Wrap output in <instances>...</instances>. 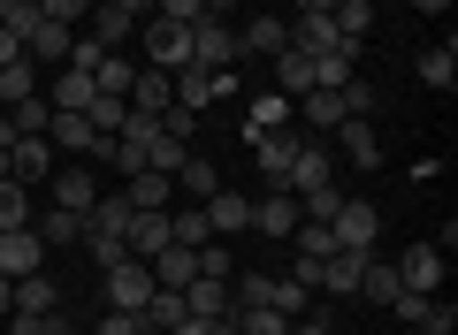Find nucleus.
<instances>
[{"label":"nucleus","mask_w":458,"mask_h":335,"mask_svg":"<svg viewBox=\"0 0 458 335\" xmlns=\"http://www.w3.org/2000/svg\"><path fill=\"white\" fill-rule=\"evenodd\" d=\"M252 160H260V191H291V160L298 145H306V130H260V138H245Z\"/></svg>","instance_id":"1"},{"label":"nucleus","mask_w":458,"mask_h":335,"mask_svg":"<svg viewBox=\"0 0 458 335\" xmlns=\"http://www.w3.org/2000/svg\"><path fill=\"white\" fill-rule=\"evenodd\" d=\"M138 46H146V69H168V77L191 62V31L168 23V16H146V23H138Z\"/></svg>","instance_id":"2"},{"label":"nucleus","mask_w":458,"mask_h":335,"mask_svg":"<svg viewBox=\"0 0 458 335\" xmlns=\"http://www.w3.org/2000/svg\"><path fill=\"white\" fill-rule=\"evenodd\" d=\"M99 289H107V313H146V297H153L161 282H153L146 259H123V267L99 274Z\"/></svg>","instance_id":"3"},{"label":"nucleus","mask_w":458,"mask_h":335,"mask_svg":"<svg viewBox=\"0 0 458 335\" xmlns=\"http://www.w3.org/2000/svg\"><path fill=\"white\" fill-rule=\"evenodd\" d=\"M328 229H336V252H375L382 244V214L367 206V198H344V206L328 214Z\"/></svg>","instance_id":"4"},{"label":"nucleus","mask_w":458,"mask_h":335,"mask_svg":"<svg viewBox=\"0 0 458 335\" xmlns=\"http://www.w3.org/2000/svg\"><path fill=\"white\" fill-rule=\"evenodd\" d=\"M245 54H237V31H229L222 16H199L191 23V69H237Z\"/></svg>","instance_id":"5"},{"label":"nucleus","mask_w":458,"mask_h":335,"mask_svg":"<svg viewBox=\"0 0 458 335\" xmlns=\"http://www.w3.org/2000/svg\"><path fill=\"white\" fill-rule=\"evenodd\" d=\"M47 267V244H38V229H0V274L8 282H23V274Z\"/></svg>","instance_id":"6"},{"label":"nucleus","mask_w":458,"mask_h":335,"mask_svg":"<svg viewBox=\"0 0 458 335\" xmlns=\"http://www.w3.org/2000/svg\"><path fill=\"white\" fill-rule=\"evenodd\" d=\"M54 206H69V214H92V198H99V183H92V168L84 160H54Z\"/></svg>","instance_id":"7"},{"label":"nucleus","mask_w":458,"mask_h":335,"mask_svg":"<svg viewBox=\"0 0 458 335\" xmlns=\"http://www.w3.org/2000/svg\"><path fill=\"white\" fill-rule=\"evenodd\" d=\"M390 267H397V289H420V297L443 289V252H436V244H412V252L390 259Z\"/></svg>","instance_id":"8"},{"label":"nucleus","mask_w":458,"mask_h":335,"mask_svg":"<svg viewBox=\"0 0 458 335\" xmlns=\"http://www.w3.org/2000/svg\"><path fill=\"white\" fill-rule=\"evenodd\" d=\"M123 244H131V259H153L161 244H176V237H168V214H161V206H131V229H123Z\"/></svg>","instance_id":"9"},{"label":"nucleus","mask_w":458,"mask_h":335,"mask_svg":"<svg viewBox=\"0 0 458 335\" xmlns=\"http://www.w3.org/2000/svg\"><path fill=\"white\" fill-rule=\"evenodd\" d=\"M328 138L344 145V160H352V168H382V138H375V122H367V114H352V122H336Z\"/></svg>","instance_id":"10"},{"label":"nucleus","mask_w":458,"mask_h":335,"mask_svg":"<svg viewBox=\"0 0 458 335\" xmlns=\"http://www.w3.org/2000/svg\"><path fill=\"white\" fill-rule=\"evenodd\" d=\"M199 214H207L214 237H237V229H252V198H245V191H214V198H199Z\"/></svg>","instance_id":"11"},{"label":"nucleus","mask_w":458,"mask_h":335,"mask_svg":"<svg viewBox=\"0 0 458 335\" xmlns=\"http://www.w3.org/2000/svg\"><path fill=\"white\" fill-rule=\"evenodd\" d=\"M298 222H306V214H298L291 191H260V198H252V229H260V237H291Z\"/></svg>","instance_id":"12"},{"label":"nucleus","mask_w":458,"mask_h":335,"mask_svg":"<svg viewBox=\"0 0 458 335\" xmlns=\"http://www.w3.org/2000/svg\"><path fill=\"white\" fill-rule=\"evenodd\" d=\"M84 38H99V46H131L138 38V16L123 8V0H92V31Z\"/></svg>","instance_id":"13"},{"label":"nucleus","mask_w":458,"mask_h":335,"mask_svg":"<svg viewBox=\"0 0 458 335\" xmlns=\"http://www.w3.org/2000/svg\"><path fill=\"white\" fill-rule=\"evenodd\" d=\"M54 160H62V153H54L47 138H16V145H8V176H16V183H38V176H54Z\"/></svg>","instance_id":"14"},{"label":"nucleus","mask_w":458,"mask_h":335,"mask_svg":"<svg viewBox=\"0 0 458 335\" xmlns=\"http://www.w3.org/2000/svg\"><path fill=\"white\" fill-rule=\"evenodd\" d=\"M161 107H176L168 69H138V77H131V114H153V122H161Z\"/></svg>","instance_id":"15"},{"label":"nucleus","mask_w":458,"mask_h":335,"mask_svg":"<svg viewBox=\"0 0 458 335\" xmlns=\"http://www.w3.org/2000/svg\"><path fill=\"white\" fill-rule=\"evenodd\" d=\"M146 267H153V282H161V289H183V282L199 274V244H161Z\"/></svg>","instance_id":"16"},{"label":"nucleus","mask_w":458,"mask_h":335,"mask_svg":"<svg viewBox=\"0 0 458 335\" xmlns=\"http://www.w3.org/2000/svg\"><path fill=\"white\" fill-rule=\"evenodd\" d=\"M183 313H191V320H229V282L191 274V282H183Z\"/></svg>","instance_id":"17"},{"label":"nucleus","mask_w":458,"mask_h":335,"mask_svg":"<svg viewBox=\"0 0 458 335\" xmlns=\"http://www.w3.org/2000/svg\"><path fill=\"white\" fill-rule=\"evenodd\" d=\"M360 267H367V252H328L313 289H328V297H360Z\"/></svg>","instance_id":"18"},{"label":"nucleus","mask_w":458,"mask_h":335,"mask_svg":"<svg viewBox=\"0 0 458 335\" xmlns=\"http://www.w3.org/2000/svg\"><path fill=\"white\" fill-rule=\"evenodd\" d=\"M283 46H291V23L283 16H252L245 31H237V54H267V62H276Z\"/></svg>","instance_id":"19"},{"label":"nucleus","mask_w":458,"mask_h":335,"mask_svg":"<svg viewBox=\"0 0 458 335\" xmlns=\"http://www.w3.org/2000/svg\"><path fill=\"white\" fill-rule=\"evenodd\" d=\"M328 23H336L344 46H367V38H375V0H336V8H328Z\"/></svg>","instance_id":"20"},{"label":"nucleus","mask_w":458,"mask_h":335,"mask_svg":"<svg viewBox=\"0 0 458 335\" xmlns=\"http://www.w3.org/2000/svg\"><path fill=\"white\" fill-rule=\"evenodd\" d=\"M123 198H131V206H176V176H161V168H131V191H123Z\"/></svg>","instance_id":"21"},{"label":"nucleus","mask_w":458,"mask_h":335,"mask_svg":"<svg viewBox=\"0 0 458 335\" xmlns=\"http://www.w3.org/2000/svg\"><path fill=\"white\" fill-rule=\"evenodd\" d=\"M92 99H99V84H92V69H69L62 62V77H54V92H47V107H92Z\"/></svg>","instance_id":"22"},{"label":"nucleus","mask_w":458,"mask_h":335,"mask_svg":"<svg viewBox=\"0 0 458 335\" xmlns=\"http://www.w3.org/2000/svg\"><path fill=\"white\" fill-rule=\"evenodd\" d=\"M276 92H283V99H306V92H313V54H298V46L276 54Z\"/></svg>","instance_id":"23"},{"label":"nucleus","mask_w":458,"mask_h":335,"mask_svg":"<svg viewBox=\"0 0 458 335\" xmlns=\"http://www.w3.org/2000/svg\"><path fill=\"white\" fill-rule=\"evenodd\" d=\"M138 320H146V335H176L183 320H191V313H183V289H153Z\"/></svg>","instance_id":"24"},{"label":"nucleus","mask_w":458,"mask_h":335,"mask_svg":"<svg viewBox=\"0 0 458 335\" xmlns=\"http://www.w3.org/2000/svg\"><path fill=\"white\" fill-rule=\"evenodd\" d=\"M16 313H62V282H54L47 267L23 274V282H16Z\"/></svg>","instance_id":"25"},{"label":"nucleus","mask_w":458,"mask_h":335,"mask_svg":"<svg viewBox=\"0 0 458 335\" xmlns=\"http://www.w3.org/2000/svg\"><path fill=\"white\" fill-rule=\"evenodd\" d=\"M298 122H306L313 138H328V130L352 122V114H344V99H336V92H306V99H298Z\"/></svg>","instance_id":"26"},{"label":"nucleus","mask_w":458,"mask_h":335,"mask_svg":"<svg viewBox=\"0 0 458 335\" xmlns=\"http://www.w3.org/2000/svg\"><path fill=\"white\" fill-rule=\"evenodd\" d=\"M291 114H298V99L260 92V99H252V114H245V138H260V130H291Z\"/></svg>","instance_id":"27"},{"label":"nucleus","mask_w":458,"mask_h":335,"mask_svg":"<svg viewBox=\"0 0 458 335\" xmlns=\"http://www.w3.org/2000/svg\"><path fill=\"white\" fill-rule=\"evenodd\" d=\"M38 244H47V252H62V244H84V214H69V206H54V214H38Z\"/></svg>","instance_id":"28"},{"label":"nucleus","mask_w":458,"mask_h":335,"mask_svg":"<svg viewBox=\"0 0 458 335\" xmlns=\"http://www.w3.org/2000/svg\"><path fill=\"white\" fill-rule=\"evenodd\" d=\"M291 46H298V54H336V46H344L336 23H328V8H321V16H298V23H291Z\"/></svg>","instance_id":"29"},{"label":"nucleus","mask_w":458,"mask_h":335,"mask_svg":"<svg viewBox=\"0 0 458 335\" xmlns=\"http://www.w3.org/2000/svg\"><path fill=\"white\" fill-rule=\"evenodd\" d=\"M360 297H367V305H390V297H397V267H390L382 252H367V267H360Z\"/></svg>","instance_id":"30"},{"label":"nucleus","mask_w":458,"mask_h":335,"mask_svg":"<svg viewBox=\"0 0 458 335\" xmlns=\"http://www.w3.org/2000/svg\"><path fill=\"white\" fill-rule=\"evenodd\" d=\"M229 320H237V335H291V320L276 305H229Z\"/></svg>","instance_id":"31"},{"label":"nucleus","mask_w":458,"mask_h":335,"mask_svg":"<svg viewBox=\"0 0 458 335\" xmlns=\"http://www.w3.org/2000/svg\"><path fill=\"white\" fill-rule=\"evenodd\" d=\"M176 191L199 206V198H214V191H222V176H214V168H207L199 153H183V168H176Z\"/></svg>","instance_id":"32"},{"label":"nucleus","mask_w":458,"mask_h":335,"mask_svg":"<svg viewBox=\"0 0 458 335\" xmlns=\"http://www.w3.org/2000/svg\"><path fill=\"white\" fill-rule=\"evenodd\" d=\"M168 84H176V107H191V114H199V107L214 99V69H191V62H183V69H176Z\"/></svg>","instance_id":"33"},{"label":"nucleus","mask_w":458,"mask_h":335,"mask_svg":"<svg viewBox=\"0 0 458 335\" xmlns=\"http://www.w3.org/2000/svg\"><path fill=\"white\" fill-rule=\"evenodd\" d=\"M420 84H428V92H451V84H458V46H428L420 54Z\"/></svg>","instance_id":"34"},{"label":"nucleus","mask_w":458,"mask_h":335,"mask_svg":"<svg viewBox=\"0 0 458 335\" xmlns=\"http://www.w3.org/2000/svg\"><path fill=\"white\" fill-rule=\"evenodd\" d=\"M0 229H31V183L0 176Z\"/></svg>","instance_id":"35"},{"label":"nucleus","mask_w":458,"mask_h":335,"mask_svg":"<svg viewBox=\"0 0 458 335\" xmlns=\"http://www.w3.org/2000/svg\"><path fill=\"white\" fill-rule=\"evenodd\" d=\"M84 229H99V237H123V229H131V198H123V191H114V198H92Z\"/></svg>","instance_id":"36"},{"label":"nucleus","mask_w":458,"mask_h":335,"mask_svg":"<svg viewBox=\"0 0 458 335\" xmlns=\"http://www.w3.org/2000/svg\"><path fill=\"white\" fill-rule=\"evenodd\" d=\"M131 77H138V69L123 62V54H99V62H92V84H99L107 99H131Z\"/></svg>","instance_id":"37"},{"label":"nucleus","mask_w":458,"mask_h":335,"mask_svg":"<svg viewBox=\"0 0 458 335\" xmlns=\"http://www.w3.org/2000/svg\"><path fill=\"white\" fill-rule=\"evenodd\" d=\"M31 92H38V62H31V54H16V62L0 69V99L16 107V99H31Z\"/></svg>","instance_id":"38"},{"label":"nucleus","mask_w":458,"mask_h":335,"mask_svg":"<svg viewBox=\"0 0 458 335\" xmlns=\"http://www.w3.org/2000/svg\"><path fill=\"white\" fill-rule=\"evenodd\" d=\"M47 114H54V107L31 92V99H16V107H8V130H16V138H47Z\"/></svg>","instance_id":"39"},{"label":"nucleus","mask_w":458,"mask_h":335,"mask_svg":"<svg viewBox=\"0 0 458 335\" xmlns=\"http://www.w3.org/2000/svg\"><path fill=\"white\" fill-rule=\"evenodd\" d=\"M168 237H176V244H214V229H207L199 206H168Z\"/></svg>","instance_id":"40"},{"label":"nucleus","mask_w":458,"mask_h":335,"mask_svg":"<svg viewBox=\"0 0 458 335\" xmlns=\"http://www.w3.org/2000/svg\"><path fill=\"white\" fill-rule=\"evenodd\" d=\"M84 252H92V267L107 274V267H123V259H131V244H123V237H99V229H84Z\"/></svg>","instance_id":"41"},{"label":"nucleus","mask_w":458,"mask_h":335,"mask_svg":"<svg viewBox=\"0 0 458 335\" xmlns=\"http://www.w3.org/2000/svg\"><path fill=\"white\" fill-rule=\"evenodd\" d=\"M291 237H298V252H306V259H328V252H336V229H328V222H298Z\"/></svg>","instance_id":"42"},{"label":"nucleus","mask_w":458,"mask_h":335,"mask_svg":"<svg viewBox=\"0 0 458 335\" xmlns=\"http://www.w3.org/2000/svg\"><path fill=\"white\" fill-rule=\"evenodd\" d=\"M183 153H191L183 138H153V145H146V168H161V176H176V168H183Z\"/></svg>","instance_id":"43"},{"label":"nucleus","mask_w":458,"mask_h":335,"mask_svg":"<svg viewBox=\"0 0 458 335\" xmlns=\"http://www.w3.org/2000/svg\"><path fill=\"white\" fill-rule=\"evenodd\" d=\"M390 313L405 320V328H420V320L436 313V297H420V289H397V297H390Z\"/></svg>","instance_id":"44"},{"label":"nucleus","mask_w":458,"mask_h":335,"mask_svg":"<svg viewBox=\"0 0 458 335\" xmlns=\"http://www.w3.org/2000/svg\"><path fill=\"white\" fill-rule=\"evenodd\" d=\"M38 16H47V23H69V31H77V23L92 16V0H38Z\"/></svg>","instance_id":"45"},{"label":"nucleus","mask_w":458,"mask_h":335,"mask_svg":"<svg viewBox=\"0 0 458 335\" xmlns=\"http://www.w3.org/2000/svg\"><path fill=\"white\" fill-rule=\"evenodd\" d=\"M0 335H54V313H8Z\"/></svg>","instance_id":"46"},{"label":"nucleus","mask_w":458,"mask_h":335,"mask_svg":"<svg viewBox=\"0 0 458 335\" xmlns=\"http://www.w3.org/2000/svg\"><path fill=\"white\" fill-rule=\"evenodd\" d=\"M412 335H458V305H451V297H436V313H428Z\"/></svg>","instance_id":"47"},{"label":"nucleus","mask_w":458,"mask_h":335,"mask_svg":"<svg viewBox=\"0 0 458 335\" xmlns=\"http://www.w3.org/2000/svg\"><path fill=\"white\" fill-rule=\"evenodd\" d=\"M336 99H344V114H375V84H367V77H352Z\"/></svg>","instance_id":"48"},{"label":"nucleus","mask_w":458,"mask_h":335,"mask_svg":"<svg viewBox=\"0 0 458 335\" xmlns=\"http://www.w3.org/2000/svg\"><path fill=\"white\" fill-rule=\"evenodd\" d=\"M199 274H214V282H229V274H237V267H229V252H222V237L199 244Z\"/></svg>","instance_id":"49"},{"label":"nucleus","mask_w":458,"mask_h":335,"mask_svg":"<svg viewBox=\"0 0 458 335\" xmlns=\"http://www.w3.org/2000/svg\"><path fill=\"white\" fill-rule=\"evenodd\" d=\"M191 130H199L191 107H161V138H183V145H191Z\"/></svg>","instance_id":"50"},{"label":"nucleus","mask_w":458,"mask_h":335,"mask_svg":"<svg viewBox=\"0 0 458 335\" xmlns=\"http://www.w3.org/2000/svg\"><path fill=\"white\" fill-rule=\"evenodd\" d=\"M153 16H168V23H183V31H191L207 8H199V0H153Z\"/></svg>","instance_id":"51"},{"label":"nucleus","mask_w":458,"mask_h":335,"mask_svg":"<svg viewBox=\"0 0 458 335\" xmlns=\"http://www.w3.org/2000/svg\"><path fill=\"white\" fill-rule=\"evenodd\" d=\"M99 335H146V320H138V313H107V320H99Z\"/></svg>","instance_id":"52"},{"label":"nucleus","mask_w":458,"mask_h":335,"mask_svg":"<svg viewBox=\"0 0 458 335\" xmlns=\"http://www.w3.org/2000/svg\"><path fill=\"white\" fill-rule=\"evenodd\" d=\"M291 335H328V320H321V313H313V320L298 313V320H291Z\"/></svg>","instance_id":"53"},{"label":"nucleus","mask_w":458,"mask_h":335,"mask_svg":"<svg viewBox=\"0 0 458 335\" xmlns=\"http://www.w3.org/2000/svg\"><path fill=\"white\" fill-rule=\"evenodd\" d=\"M16 313V282H8V274H0V320Z\"/></svg>","instance_id":"54"},{"label":"nucleus","mask_w":458,"mask_h":335,"mask_svg":"<svg viewBox=\"0 0 458 335\" xmlns=\"http://www.w3.org/2000/svg\"><path fill=\"white\" fill-rule=\"evenodd\" d=\"M412 8H420V16H451V0H412Z\"/></svg>","instance_id":"55"},{"label":"nucleus","mask_w":458,"mask_h":335,"mask_svg":"<svg viewBox=\"0 0 458 335\" xmlns=\"http://www.w3.org/2000/svg\"><path fill=\"white\" fill-rule=\"evenodd\" d=\"M207 335H237V320H207Z\"/></svg>","instance_id":"56"},{"label":"nucleus","mask_w":458,"mask_h":335,"mask_svg":"<svg viewBox=\"0 0 458 335\" xmlns=\"http://www.w3.org/2000/svg\"><path fill=\"white\" fill-rule=\"evenodd\" d=\"M321 8H328V0H298V16H321Z\"/></svg>","instance_id":"57"},{"label":"nucleus","mask_w":458,"mask_h":335,"mask_svg":"<svg viewBox=\"0 0 458 335\" xmlns=\"http://www.w3.org/2000/svg\"><path fill=\"white\" fill-rule=\"evenodd\" d=\"M54 335H84V328H69V320H62V313H54Z\"/></svg>","instance_id":"58"},{"label":"nucleus","mask_w":458,"mask_h":335,"mask_svg":"<svg viewBox=\"0 0 458 335\" xmlns=\"http://www.w3.org/2000/svg\"><path fill=\"white\" fill-rule=\"evenodd\" d=\"M199 8H207V16H222V8H229V0H199Z\"/></svg>","instance_id":"59"},{"label":"nucleus","mask_w":458,"mask_h":335,"mask_svg":"<svg viewBox=\"0 0 458 335\" xmlns=\"http://www.w3.org/2000/svg\"><path fill=\"white\" fill-rule=\"evenodd\" d=\"M328 8H336V0H328Z\"/></svg>","instance_id":"60"}]
</instances>
